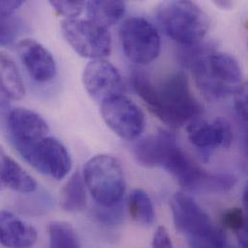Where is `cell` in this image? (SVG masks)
<instances>
[{
  "instance_id": "cell-1",
  "label": "cell",
  "mask_w": 248,
  "mask_h": 248,
  "mask_svg": "<svg viewBox=\"0 0 248 248\" xmlns=\"http://www.w3.org/2000/svg\"><path fill=\"white\" fill-rule=\"evenodd\" d=\"M131 82L150 111L172 127L189 124L203 112L202 105L191 92L188 79L183 73L154 82L146 74L135 70Z\"/></svg>"
},
{
  "instance_id": "cell-2",
  "label": "cell",
  "mask_w": 248,
  "mask_h": 248,
  "mask_svg": "<svg viewBox=\"0 0 248 248\" xmlns=\"http://www.w3.org/2000/svg\"><path fill=\"white\" fill-rule=\"evenodd\" d=\"M189 70L200 91L212 100L235 95L245 84L239 62L227 53L212 50L197 59Z\"/></svg>"
},
{
  "instance_id": "cell-3",
  "label": "cell",
  "mask_w": 248,
  "mask_h": 248,
  "mask_svg": "<svg viewBox=\"0 0 248 248\" xmlns=\"http://www.w3.org/2000/svg\"><path fill=\"white\" fill-rule=\"evenodd\" d=\"M156 19L164 33L184 46L198 44L209 29L207 14L191 1H165L155 9Z\"/></svg>"
},
{
  "instance_id": "cell-4",
  "label": "cell",
  "mask_w": 248,
  "mask_h": 248,
  "mask_svg": "<svg viewBox=\"0 0 248 248\" xmlns=\"http://www.w3.org/2000/svg\"><path fill=\"white\" fill-rule=\"evenodd\" d=\"M83 180L91 195L102 207H112L122 201L125 189L121 163L112 155H98L87 161Z\"/></svg>"
},
{
  "instance_id": "cell-5",
  "label": "cell",
  "mask_w": 248,
  "mask_h": 248,
  "mask_svg": "<svg viewBox=\"0 0 248 248\" xmlns=\"http://www.w3.org/2000/svg\"><path fill=\"white\" fill-rule=\"evenodd\" d=\"M170 207L176 229L188 238L203 244L223 248L227 238L224 232L216 227L209 216L190 196L176 192L170 200Z\"/></svg>"
},
{
  "instance_id": "cell-6",
  "label": "cell",
  "mask_w": 248,
  "mask_h": 248,
  "mask_svg": "<svg viewBox=\"0 0 248 248\" xmlns=\"http://www.w3.org/2000/svg\"><path fill=\"white\" fill-rule=\"evenodd\" d=\"M16 149L33 168L54 180L64 179L71 171L72 159L68 150L53 137L46 136Z\"/></svg>"
},
{
  "instance_id": "cell-7",
  "label": "cell",
  "mask_w": 248,
  "mask_h": 248,
  "mask_svg": "<svg viewBox=\"0 0 248 248\" xmlns=\"http://www.w3.org/2000/svg\"><path fill=\"white\" fill-rule=\"evenodd\" d=\"M61 31L68 44L82 57L103 59L111 51V36L108 28L89 19H64Z\"/></svg>"
},
{
  "instance_id": "cell-8",
  "label": "cell",
  "mask_w": 248,
  "mask_h": 248,
  "mask_svg": "<svg viewBox=\"0 0 248 248\" xmlns=\"http://www.w3.org/2000/svg\"><path fill=\"white\" fill-rule=\"evenodd\" d=\"M119 36L125 56L136 64H149L160 52L158 32L144 17L131 16L126 18L120 27Z\"/></svg>"
},
{
  "instance_id": "cell-9",
  "label": "cell",
  "mask_w": 248,
  "mask_h": 248,
  "mask_svg": "<svg viewBox=\"0 0 248 248\" xmlns=\"http://www.w3.org/2000/svg\"><path fill=\"white\" fill-rule=\"evenodd\" d=\"M101 112L106 124L123 139L134 140L144 130V113L136 104L123 95L104 102Z\"/></svg>"
},
{
  "instance_id": "cell-10",
  "label": "cell",
  "mask_w": 248,
  "mask_h": 248,
  "mask_svg": "<svg viewBox=\"0 0 248 248\" xmlns=\"http://www.w3.org/2000/svg\"><path fill=\"white\" fill-rule=\"evenodd\" d=\"M83 84L88 94L101 105L123 94L124 83L118 70L108 61H91L83 72Z\"/></svg>"
},
{
  "instance_id": "cell-11",
  "label": "cell",
  "mask_w": 248,
  "mask_h": 248,
  "mask_svg": "<svg viewBox=\"0 0 248 248\" xmlns=\"http://www.w3.org/2000/svg\"><path fill=\"white\" fill-rule=\"evenodd\" d=\"M17 53L29 76L38 82H48L56 76V64L51 53L39 42L23 39L17 44Z\"/></svg>"
},
{
  "instance_id": "cell-12",
  "label": "cell",
  "mask_w": 248,
  "mask_h": 248,
  "mask_svg": "<svg viewBox=\"0 0 248 248\" xmlns=\"http://www.w3.org/2000/svg\"><path fill=\"white\" fill-rule=\"evenodd\" d=\"M190 142L203 152H211L217 148H229L233 142V129L223 118L212 121L194 122L187 126Z\"/></svg>"
},
{
  "instance_id": "cell-13",
  "label": "cell",
  "mask_w": 248,
  "mask_h": 248,
  "mask_svg": "<svg viewBox=\"0 0 248 248\" xmlns=\"http://www.w3.org/2000/svg\"><path fill=\"white\" fill-rule=\"evenodd\" d=\"M8 130L15 147L47 136L48 124L38 113L26 108H14L7 119Z\"/></svg>"
},
{
  "instance_id": "cell-14",
  "label": "cell",
  "mask_w": 248,
  "mask_h": 248,
  "mask_svg": "<svg viewBox=\"0 0 248 248\" xmlns=\"http://www.w3.org/2000/svg\"><path fill=\"white\" fill-rule=\"evenodd\" d=\"M176 144L177 139L173 133L160 129L155 134L139 140L133 153L140 164L151 168L162 167L169 151Z\"/></svg>"
},
{
  "instance_id": "cell-15",
  "label": "cell",
  "mask_w": 248,
  "mask_h": 248,
  "mask_svg": "<svg viewBox=\"0 0 248 248\" xmlns=\"http://www.w3.org/2000/svg\"><path fill=\"white\" fill-rule=\"evenodd\" d=\"M37 242L36 230L8 211H0V245L6 248H31Z\"/></svg>"
},
{
  "instance_id": "cell-16",
  "label": "cell",
  "mask_w": 248,
  "mask_h": 248,
  "mask_svg": "<svg viewBox=\"0 0 248 248\" xmlns=\"http://www.w3.org/2000/svg\"><path fill=\"white\" fill-rule=\"evenodd\" d=\"M4 188L31 193L37 188V183L0 146V190Z\"/></svg>"
},
{
  "instance_id": "cell-17",
  "label": "cell",
  "mask_w": 248,
  "mask_h": 248,
  "mask_svg": "<svg viewBox=\"0 0 248 248\" xmlns=\"http://www.w3.org/2000/svg\"><path fill=\"white\" fill-rule=\"evenodd\" d=\"M0 93L7 100H20L25 95V87L19 71L13 59L0 51Z\"/></svg>"
},
{
  "instance_id": "cell-18",
  "label": "cell",
  "mask_w": 248,
  "mask_h": 248,
  "mask_svg": "<svg viewBox=\"0 0 248 248\" xmlns=\"http://www.w3.org/2000/svg\"><path fill=\"white\" fill-rule=\"evenodd\" d=\"M85 7L88 19L105 28L121 19L125 9L123 1H89Z\"/></svg>"
},
{
  "instance_id": "cell-19",
  "label": "cell",
  "mask_w": 248,
  "mask_h": 248,
  "mask_svg": "<svg viewBox=\"0 0 248 248\" xmlns=\"http://www.w3.org/2000/svg\"><path fill=\"white\" fill-rule=\"evenodd\" d=\"M83 178L76 172L65 184L61 190L60 203L64 211L69 213L80 212L85 209L87 203L86 187Z\"/></svg>"
},
{
  "instance_id": "cell-20",
  "label": "cell",
  "mask_w": 248,
  "mask_h": 248,
  "mask_svg": "<svg viewBox=\"0 0 248 248\" xmlns=\"http://www.w3.org/2000/svg\"><path fill=\"white\" fill-rule=\"evenodd\" d=\"M128 211L132 219L144 226L151 225L155 220V209L153 202L146 191L140 188L134 189L128 198Z\"/></svg>"
},
{
  "instance_id": "cell-21",
  "label": "cell",
  "mask_w": 248,
  "mask_h": 248,
  "mask_svg": "<svg viewBox=\"0 0 248 248\" xmlns=\"http://www.w3.org/2000/svg\"><path fill=\"white\" fill-rule=\"evenodd\" d=\"M49 248H80V242L75 228L65 221L48 224Z\"/></svg>"
},
{
  "instance_id": "cell-22",
  "label": "cell",
  "mask_w": 248,
  "mask_h": 248,
  "mask_svg": "<svg viewBox=\"0 0 248 248\" xmlns=\"http://www.w3.org/2000/svg\"><path fill=\"white\" fill-rule=\"evenodd\" d=\"M224 226L237 234L243 248H248V217L244 210L232 208L227 210L222 217Z\"/></svg>"
},
{
  "instance_id": "cell-23",
  "label": "cell",
  "mask_w": 248,
  "mask_h": 248,
  "mask_svg": "<svg viewBox=\"0 0 248 248\" xmlns=\"http://www.w3.org/2000/svg\"><path fill=\"white\" fill-rule=\"evenodd\" d=\"M20 25V20L15 14L0 11V46L12 44L19 33Z\"/></svg>"
},
{
  "instance_id": "cell-24",
  "label": "cell",
  "mask_w": 248,
  "mask_h": 248,
  "mask_svg": "<svg viewBox=\"0 0 248 248\" xmlns=\"http://www.w3.org/2000/svg\"><path fill=\"white\" fill-rule=\"evenodd\" d=\"M122 202V201H121ZM118 203L112 207H102L96 209L94 215L100 223L107 226H115L121 223L124 217L122 203Z\"/></svg>"
},
{
  "instance_id": "cell-25",
  "label": "cell",
  "mask_w": 248,
  "mask_h": 248,
  "mask_svg": "<svg viewBox=\"0 0 248 248\" xmlns=\"http://www.w3.org/2000/svg\"><path fill=\"white\" fill-rule=\"evenodd\" d=\"M55 12L66 19L77 18L85 9L86 3L83 1H49Z\"/></svg>"
},
{
  "instance_id": "cell-26",
  "label": "cell",
  "mask_w": 248,
  "mask_h": 248,
  "mask_svg": "<svg viewBox=\"0 0 248 248\" xmlns=\"http://www.w3.org/2000/svg\"><path fill=\"white\" fill-rule=\"evenodd\" d=\"M234 107L239 118L247 122L248 120V85L245 83L243 87L235 94Z\"/></svg>"
},
{
  "instance_id": "cell-27",
  "label": "cell",
  "mask_w": 248,
  "mask_h": 248,
  "mask_svg": "<svg viewBox=\"0 0 248 248\" xmlns=\"http://www.w3.org/2000/svg\"><path fill=\"white\" fill-rule=\"evenodd\" d=\"M152 248H173L171 237L165 227L160 226L156 229L153 238Z\"/></svg>"
},
{
  "instance_id": "cell-28",
  "label": "cell",
  "mask_w": 248,
  "mask_h": 248,
  "mask_svg": "<svg viewBox=\"0 0 248 248\" xmlns=\"http://www.w3.org/2000/svg\"><path fill=\"white\" fill-rule=\"evenodd\" d=\"M215 5L221 8V9H229L233 7V2L230 1H217L215 2Z\"/></svg>"
},
{
  "instance_id": "cell-29",
  "label": "cell",
  "mask_w": 248,
  "mask_h": 248,
  "mask_svg": "<svg viewBox=\"0 0 248 248\" xmlns=\"http://www.w3.org/2000/svg\"><path fill=\"white\" fill-rule=\"evenodd\" d=\"M189 244H190L192 248H217L207 246V245H203V244H200V243H196V242H189Z\"/></svg>"
},
{
  "instance_id": "cell-30",
  "label": "cell",
  "mask_w": 248,
  "mask_h": 248,
  "mask_svg": "<svg viewBox=\"0 0 248 248\" xmlns=\"http://www.w3.org/2000/svg\"><path fill=\"white\" fill-rule=\"evenodd\" d=\"M248 187L245 188V191H244V205H245V208L248 209Z\"/></svg>"
},
{
  "instance_id": "cell-31",
  "label": "cell",
  "mask_w": 248,
  "mask_h": 248,
  "mask_svg": "<svg viewBox=\"0 0 248 248\" xmlns=\"http://www.w3.org/2000/svg\"><path fill=\"white\" fill-rule=\"evenodd\" d=\"M5 101H7V99H6V98H5V97L0 93V105H1V104H3Z\"/></svg>"
}]
</instances>
